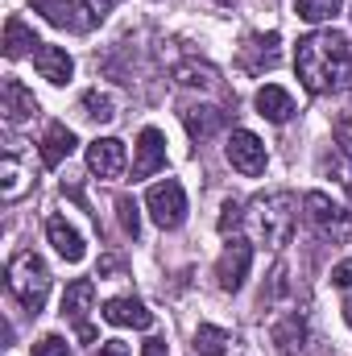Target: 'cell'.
<instances>
[{
    "label": "cell",
    "instance_id": "obj_28",
    "mask_svg": "<svg viewBox=\"0 0 352 356\" xmlns=\"http://www.w3.org/2000/svg\"><path fill=\"white\" fill-rule=\"evenodd\" d=\"M241 220H245V207H241L237 199H228V203L220 207V224H216V228L228 236V232H237V228H241Z\"/></svg>",
    "mask_w": 352,
    "mask_h": 356
},
{
    "label": "cell",
    "instance_id": "obj_20",
    "mask_svg": "<svg viewBox=\"0 0 352 356\" xmlns=\"http://www.w3.org/2000/svg\"><path fill=\"white\" fill-rule=\"evenodd\" d=\"M257 112H262L265 120H273V124H286L290 116H294V99H290V91L278 88V83H265L257 91Z\"/></svg>",
    "mask_w": 352,
    "mask_h": 356
},
{
    "label": "cell",
    "instance_id": "obj_31",
    "mask_svg": "<svg viewBox=\"0 0 352 356\" xmlns=\"http://www.w3.org/2000/svg\"><path fill=\"white\" fill-rule=\"evenodd\" d=\"M332 282H336L340 290H352V261H340V266L332 269Z\"/></svg>",
    "mask_w": 352,
    "mask_h": 356
},
{
    "label": "cell",
    "instance_id": "obj_12",
    "mask_svg": "<svg viewBox=\"0 0 352 356\" xmlns=\"http://www.w3.org/2000/svg\"><path fill=\"white\" fill-rule=\"evenodd\" d=\"M0 112H4L8 124H25V120L38 116V99H33V91L25 88L21 79H4V88H0Z\"/></svg>",
    "mask_w": 352,
    "mask_h": 356
},
{
    "label": "cell",
    "instance_id": "obj_22",
    "mask_svg": "<svg viewBox=\"0 0 352 356\" xmlns=\"http://www.w3.org/2000/svg\"><path fill=\"white\" fill-rule=\"evenodd\" d=\"M42 42L33 38V29L21 21V17H8L4 21V54L8 58H21V54H29V50H38Z\"/></svg>",
    "mask_w": 352,
    "mask_h": 356
},
{
    "label": "cell",
    "instance_id": "obj_18",
    "mask_svg": "<svg viewBox=\"0 0 352 356\" xmlns=\"http://www.w3.org/2000/svg\"><path fill=\"white\" fill-rule=\"evenodd\" d=\"M95 302V282L91 277H75L63 294V315L75 323V327H88V311Z\"/></svg>",
    "mask_w": 352,
    "mask_h": 356
},
{
    "label": "cell",
    "instance_id": "obj_13",
    "mask_svg": "<svg viewBox=\"0 0 352 356\" xmlns=\"http://www.w3.org/2000/svg\"><path fill=\"white\" fill-rule=\"evenodd\" d=\"M166 166V137L158 129H141L137 137V158H133V178H150Z\"/></svg>",
    "mask_w": 352,
    "mask_h": 356
},
{
    "label": "cell",
    "instance_id": "obj_29",
    "mask_svg": "<svg viewBox=\"0 0 352 356\" xmlns=\"http://www.w3.org/2000/svg\"><path fill=\"white\" fill-rule=\"evenodd\" d=\"M33 356H71V348H67L63 336H42V340L33 344Z\"/></svg>",
    "mask_w": 352,
    "mask_h": 356
},
{
    "label": "cell",
    "instance_id": "obj_21",
    "mask_svg": "<svg viewBox=\"0 0 352 356\" xmlns=\"http://www.w3.org/2000/svg\"><path fill=\"white\" fill-rule=\"evenodd\" d=\"M273 344H278V353H298L303 348V340H307V323H303V315L298 311H290V315H282L278 323H273Z\"/></svg>",
    "mask_w": 352,
    "mask_h": 356
},
{
    "label": "cell",
    "instance_id": "obj_4",
    "mask_svg": "<svg viewBox=\"0 0 352 356\" xmlns=\"http://www.w3.org/2000/svg\"><path fill=\"white\" fill-rule=\"evenodd\" d=\"M303 207H307V216H311V224H315V232H319L323 241L344 245V241L352 236V216L340 207V203H332L323 191H311V195L303 199Z\"/></svg>",
    "mask_w": 352,
    "mask_h": 356
},
{
    "label": "cell",
    "instance_id": "obj_3",
    "mask_svg": "<svg viewBox=\"0 0 352 356\" xmlns=\"http://www.w3.org/2000/svg\"><path fill=\"white\" fill-rule=\"evenodd\" d=\"M8 294L29 311L38 315L46 307V294H50V269L38 253H17L8 261Z\"/></svg>",
    "mask_w": 352,
    "mask_h": 356
},
{
    "label": "cell",
    "instance_id": "obj_1",
    "mask_svg": "<svg viewBox=\"0 0 352 356\" xmlns=\"http://www.w3.org/2000/svg\"><path fill=\"white\" fill-rule=\"evenodd\" d=\"M294 71L311 95H336L352 88V42L336 29H315L298 38Z\"/></svg>",
    "mask_w": 352,
    "mask_h": 356
},
{
    "label": "cell",
    "instance_id": "obj_35",
    "mask_svg": "<svg viewBox=\"0 0 352 356\" xmlns=\"http://www.w3.org/2000/svg\"><path fill=\"white\" fill-rule=\"evenodd\" d=\"M220 4H237V0H220Z\"/></svg>",
    "mask_w": 352,
    "mask_h": 356
},
{
    "label": "cell",
    "instance_id": "obj_23",
    "mask_svg": "<svg viewBox=\"0 0 352 356\" xmlns=\"http://www.w3.org/2000/svg\"><path fill=\"white\" fill-rule=\"evenodd\" d=\"M228 344H232V336H228L224 327L203 323V327L195 332V340H191V356H224L228 353Z\"/></svg>",
    "mask_w": 352,
    "mask_h": 356
},
{
    "label": "cell",
    "instance_id": "obj_30",
    "mask_svg": "<svg viewBox=\"0 0 352 356\" xmlns=\"http://www.w3.org/2000/svg\"><path fill=\"white\" fill-rule=\"evenodd\" d=\"M336 145L352 158V112H344V116L336 120Z\"/></svg>",
    "mask_w": 352,
    "mask_h": 356
},
{
    "label": "cell",
    "instance_id": "obj_25",
    "mask_svg": "<svg viewBox=\"0 0 352 356\" xmlns=\"http://www.w3.org/2000/svg\"><path fill=\"white\" fill-rule=\"evenodd\" d=\"M79 108H83V116H88V120H99V124H108V120L116 116V104H112V95H108V91H88V95L79 99Z\"/></svg>",
    "mask_w": 352,
    "mask_h": 356
},
{
    "label": "cell",
    "instance_id": "obj_36",
    "mask_svg": "<svg viewBox=\"0 0 352 356\" xmlns=\"http://www.w3.org/2000/svg\"><path fill=\"white\" fill-rule=\"evenodd\" d=\"M349 199H352V182H349Z\"/></svg>",
    "mask_w": 352,
    "mask_h": 356
},
{
    "label": "cell",
    "instance_id": "obj_8",
    "mask_svg": "<svg viewBox=\"0 0 352 356\" xmlns=\"http://www.w3.org/2000/svg\"><path fill=\"white\" fill-rule=\"evenodd\" d=\"M249 266H253V245L249 241H232L224 253H220V266H216V282L224 294H237L249 277Z\"/></svg>",
    "mask_w": 352,
    "mask_h": 356
},
{
    "label": "cell",
    "instance_id": "obj_14",
    "mask_svg": "<svg viewBox=\"0 0 352 356\" xmlns=\"http://www.w3.org/2000/svg\"><path fill=\"white\" fill-rule=\"evenodd\" d=\"M33 67H38V75H42L46 83H54V88L71 83V75H75V63H71V54H67L63 46H38V50H33Z\"/></svg>",
    "mask_w": 352,
    "mask_h": 356
},
{
    "label": "cell",
    "instance_id": "obj_2",
    "mask_svg": "<svg viewBox=\"0 0 352 356\" xmlns=\"http://www.w3.org/2000/svg\"><path fill=\"white\" fill-rule=\"evenodd\" d=\"M294 224H298V199L290 191H269V195H257L249 203V228H253V236L262 245H269V249L290 245Z\"/></svg>",
    "mask_w": 352,
    "mask_h": 356
},
{
    "label": "cell",
    "instance_id": "obj_5",
    "mask_svg": "<svg viewBox=\"0 0 352 356\" xmlns=\"http://www.w3.org/2000/svg\"><path fill=\"white\" fill-rule=\"evenodd\" d=\"M145 207H150V216H154L158 228L175 232L178 224L186 220V191H182V182H178V178L154 182V186L145 191Z\"/></svg>",
    "mask_w": 352,
    "mask_h": 356
},
{
    "label": "cell",
    "instance_id": "obj_10",
    "mask_svg": "<svg viewBox=\"0 0 352 356\" xmlns=\"http://www.w3.org/2000/svg\"><path fill=\"white\" fill-rule=\"evenodd\" d=\"M29 186H33V162H25L17 149H8L0 158V199L4 203H17Z\"/></svg>",
    "mask_w": 352,
    "mask_h": 356
},
{
    "label": "cell",
    "instance_id": "obj_17",
    "mask_svg": "<svg viewBox=\"0 0 352 356\" xmlns=\"http://www.w3.org/2000/svg\"><path fill=\"white\" fill-rule=\"evenodd\" d=\"M104 319H108L112 327H137V332H145V327L154 323V315H150L137 298H108V302H104Z\"/></svg>",
    "mask_w": 352,
    "mask_h": 356
},
{
    "label": "cell",
    "instance_id": "obj_16",
    "mask_svg": "<svg viewBox=\"0 0 352 356\" xmlns=\"http://www.w3.org/2000/svg\"><path fill=\"white\" fill-rule=\"evenodd\" d=\"M46 236H50V245L58 249V257L63 261H71V266H79L83 257H88V245H83V236L63 220V216H50L46 220Z\"/></svg>",
    "mask_w": 352,
    "mask_h": 356
},
{
    "label": "cell",
    "instance_id": "obj_26",
    "mask_svg": "<svg viewBox=\"0 0 352 356\" xmlns=\"http://www.w3.org/2000/svg\"><path fill=\"white\" fill-rule=\"evenodd\" d=\"M340 4H344V0H298L294 8H298V17H303V21L319 25V21H332V17L340 13Z\"/></svg>",
    "mask_w": 352,
    "mask_h": 356
},
{
    "label": "cell",
    "instance_id": "obj_24",
    "mask_svg": "<svg viewBox=\"0 0 352 356\" xmlns=\"http://www.w3.org/2000/svg\"><path fill=\"white\" fill-rule=\"evenodd\" d=\"M175 79L182 83V88H216V67L186 58V63H178L175 67Z\"/></svg>",
    "mask_w": 352,
    "mask_h": 356
},
{
    "label": "cell",
    "instance_id": "obj_11",
    "mask_svg": "<svg viewBox=\"0 0 352 356\" xmlns=\"http://www.w3.org/2000/svg\"><path fill=\"white\" fill-rule=\"evenodd\" d=\"M88 170L95 178H116L125 170V141H116V137H95L88 145Z\"/></svg>",
    "mask_w": 352,
    "mask_h": 356
},
{
    "label": "cell",
    "instance_id": "obj_15",
    "mask_svg": "<svg viewBox=\"0 0 352 356\" xmlns=\"http://www.w3.org/2000/svg\"><path fill=\"white\" fill-rule=\"evenodd\" d=\"M182 124H186L191 141H207L228 124V112L216 104H195V108H182Z\"/></svg>",
    "mask_w": 352,
    "mask_h": 356
},
{
    "label": "cell",
    "instance_id": "obj_19",
    "mask_svg": "<svg viewBox=\"0 0 352 356\" xmlns=\"http://www.w3.org/2000/svg\"><path fill=\"white\" fill-rule=\"evenodd\" d=\"M71 149H75V133L67 124H50L46 137H42V166H50V170L63 166L71 158Z\"/></svg>",
    "mask_w": 352,
    "mask_h": 356
},
{
    "label": "cell",
    "instance_id": "obj_33",
    "mask_svg": "<svg viewBox=\"0 0 352 356\" xmlns=\"http://www.w3.org/2000/svg\"><path fill=\"white\" fill-rule=\"evenodd\" d=\"M141 356H166V340H145Z\"/></svg>",
    "mask_w": 352,
    "mask_h": 356
},
{
    "label": "cell",
    "instance_id": "obj_32",
    "mask_svg": "<svg viewBox=\"0 0 352 356\" xmlns=\"http://www.w3.org/2000/svg\"><path fill=\"white\" fill-rule=\"evenodd\" d=\"M95 356H129V344H125V340H104Z\"/></svg>",
    "mask_w": 352,
    "mask_h": 356
},
{
    "label": "cell",
    "instance_id": "obj_27",
    "mask_svg": "<svg viewBox=\"0 0 352 356\" xmlns=\"http://www.w3.org/2000/svg\"><path fill=\"white\" fill-rule=\"evenodd\" d=\"M116 216H120L125 236H137V232H141V216H137V203H133L129 195H120V199H116Z\"/></svg>",
    "mask_w": 352,
    "mask_h": 356
},
{
    "label": "cell",
    "instance_id": "obj_7",
    "mask_svg": "<svg viewBox=\"0 0 352 356\" xmlns=\"http://www.w3.org/2000/svg\"><path fill=\"white\" fill-rule=\"evenodd\" d=\"M237 63H241V71H249V75H262L269 67H278L282 63V38L269 29V33H249L245 38V46H241V54H237Z\"/></svg>",
    "mask_w": 352,
    "mask_h": 356
},
{
    "label": "cell",
    "instance_id": "obj_9",
    "mask_svg": "<svg viewBox=\"0 0 352 356\" xmlns=\"http://www.w3.org/2000/svg\"><path fill=\"white\" fill-rule=\"evenodd\" d=\"M228 162H232V170H241V175H262L265 170V145L257 133H249V129H237L232 137H228Z\"/></svg>",
    "mask_w": 352,
    "mask_h": 356
},
{
    "label": "cell",
    "instance_id": "obj_34",
    "mask_svg": "<svg viewBox=\"0 0 352 356\" xmlns=\"http://www.w3.org/2000/svg\"><path fill=\"white\" fill-rule=\"evenodd\" d=\"M349 323H352V298H349Z\"/></svg>",
    "mask_w": 352,
    "mask_h": 356
},
{
    "label": "cell",
    "instance_id": "obj_6",
    "mask_svg": "<svg viewBox=\"0 0 352 356\" xmlns=\"http://www.w3.org/2000/svg\"><path fill=\"white\" fill-rule=\"evenodd\" d=\"M54 29H67V33H88L99 25L104 13H95L88 0H29Z\"/></svg>",
    "mask_w": 352,
    "mask_h": 356
}]
</instances>
